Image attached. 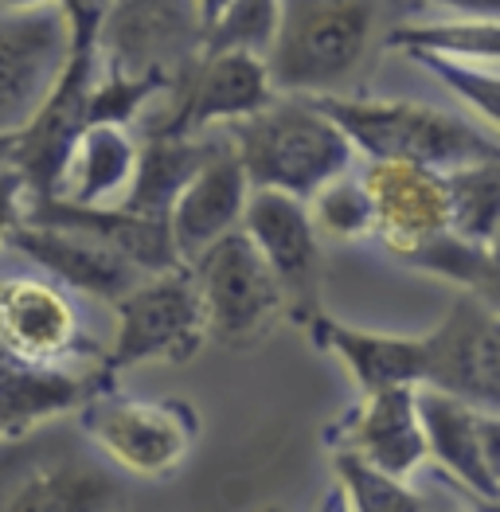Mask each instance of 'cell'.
I'll return each mask as SVG.
<instances>
[{
  "label": "cell",
  "mask_w": 500,
  "mask_h": 512,
  "mask_svg": "<svg viewBox=\"0 0 500 512\" xmlns=\"http://www.w3.org/2000/svg\"><path fill=\"white\" fill-rule=\"evenodd\" d=\"M200 40L196 0H110L98 51L110 75H165L180 90L200 63Z\"/></svg>",
  "instance_id": "5"
},
{
  "label": "cell",
  "mask_w": 500,
  "mask_h": 512,
  "mask_svg": "<svg viewBox=\"0 0 500 512\" xmlns=\"http://www.w3.org/2000/svg\"><path fill=\"white\" fill-rule=\"evenodd\" d=\"M418 427L426 438V454H434L450 473L481 497L497 501L500 489V423L493 411H477L438 391H415Z\"/></svg>",
  "instance_id": "13"
},
{
  "label": "cell",
  "mask_w": 500,
  "mask_h": 512,
  "mask_svg": "<svg viewBox=\"0 0 500 512\" xmlns=\"http://www.w3.org/2000/svg\"><path fill=\"white\" fill-rule=\"evenodd\" d=\"M243 235L262 255L266 270L274 274L293 321L313 325L321 317L317 309L321 251H317V227L309 219V208L286 192L254 188L243 208Z\"/></svg>",
  "instance_id": "9"
},
{
  "label": "cell",
  "mask_w": 500,
  "mask_h": 512,
  "mask_svg": "<svg viewBox=\"0 0 500 512\" xmlns=\"http://www.w3.org/2000/svg\"><path fill=\"white\" fill-rule=\"evenodd\" d=\"M313 227H325L329 235L340 239H360L372 235V204L360 180L336 176L321 192H313Z\"/></svg>",
  "instance_id": "29"
},
{
  "label": "cell",
  "mask_w": 500,
  "mask_h": 512,
  "mask_svg": "<svg viewBox=\"0 0 500 512\" xmlns=\"http://www.w3.org/2000/svg\"><path fill=\"white\" fill-rule=\"evenodd\" d=\"M336 477L344 481L348 501H352L356 512H422V497L411 485H403L399 477L372 470L368 462H360L348 450L336 454Z\"/></svg>",
  "instance_id": "27"
},
{
  "label": "cell",
  "mask_w": 500,
  "mask_h": 512,
  "mask_svg": "<svg viewBox=\"0 0 500 512\" xmlns=\"http://www.w3.org/2000/svg\"><path fill=\"white\" fill-rule=\"evenodd\" d=\"M274 28H278V0H231L200 40V59L227 51H247L262 59L270 51Z\"/></svg>",
  "instance_id": "26"
},
{
  "label": "cell",
  "mask_w": 500,
  "mask_h": 512,
  "mask_svg": "<svg viewBox=\"0 0 500 512\" xmlns=\"http://www.w3.org/2000/svg\"><path fill=\"white\" fill-rule=\"evenodd\" d=\"M442 188H446V208H450V231L465 243H477V247L493 251L500 212L497 161H481V165L442 172Z\"/></svg>",
  "instance_id": "24"
},
{
  "label": "cell",
  "mask_w": 500,
  "mask_h": 512,
  "mask_svg": "<svg viewBox=\"0 0 500 512\" xmlns=\"http://www.w3.org/2000/svg\"><path fill=\"white\" fill-rule=\"evenodd\" d=\"M418 0H278V28L262 55L270 90L290 98H333L360 75L387 20Z\"/></svg>",
  "instance_id": "1"
},
{
  "label": "cell",
  "mask_w": 500,
  "mask_h": 512,
  "mask_svg": "<svg viewBox=\"0 0 500 512\" xmlns=\"http://www.w3.org/2000/svg\"><path fill=\"white\" fill-rule=\"evenodd\" d=\"M426 368L422 384L438 395H450L477 411H493L500 403V321L497 301L461 294L446 321L422 337Z\"/></svg>",
  "instance_id": "7"
},
{
  "label": "cell",
  "mask_w": 500,
  "mask_h": 512,
  "mask_svg": "<svg viewBox=\"0 0 500 512\" xmlns=\"http://www.w3.org/2000/svg\"><path fill=\"white\" fill-rule=\"evenodd\" d=\"M4 243L24 258H32L47 274H55L59 282L94 294L102 301L125 298L137 282L141 270L133 262H125L118 251H110L106 243L79 235V231H59V227H32V223H16Z\"/></svg>",
  "instance_id": "17"
},
{
  "label": "cell",
  "mask_w": 500,
  "mask_h": 512,
  "mask_svg": "<svg viewBox=\"0 0 500 512\" xmlns=\"http://www.w3.org/2000/svg\"><path fill=\"white\" fill-rule=\"evenodd\" d=\"M223 145L227 141H219V137H165V133H153L145 141V149L137 153L129 192H125L118 208L129 215H141V219L168 223L176 196L188 188V180L204 169Z\"/></svg>",
  "instance_id": "20"
},
{
  "label": "cell",
  "mask_w": 500,
  "mask_h": 512,
  "mask_svg": "<svg viewBox=\"0 0 500 512\" xmlns=\"http://www.w3.org/2000/svg\"><path fill=\"white\" fill-rule=\"evenodd\" d=\"M274 98L266 63L247 51H227V55H208L192 67V75L180 83V106L172 110L165 126L153 133L165 137H196L211 122H243L258 114Z\"/></svg>",
  "instance_id": "14"
},
{
  "label": "cell",
  "mask_w": 500,
  "mask_h": 512,
  "mask_svg": "<svg viewBox=\"0 0 500 512\" xmlns=\"http://www.w3.org/2000/svg\"><path fill=\"white\" fill-rule=\"evenodd\" d=\"M0 512H125L122 485L83 458L40 462L8 485Z\"/></svg>",
  "instance_id": "19"
},
{
  "label": "cell",
  "mask_w": 500,
  "mask_h": 512,
  "mask_svg": "<svg viewBox=\"0 0 500 512\" xmlns=\"http://www.w3.org/2000/svg\"><path fill=\"white\" fill-rule=\"evenodd\" d=\"M106 8H110V0H59V12L71 32V55H98Z\"/></svg>",
  "instance_id": "31"
},
{
  "label": "cell",
  "mask_w": 500,
  "mask_h": 512,
  "mask_svg": "<svg viewBox=\"0 0 500 512\" xmlns=\"http://www.w3.org/2000/svg\"><path fill=\"white\" fill-rule=\"evenodd\" d=\"M51 0H0V8L8 12H32V8H47Z\"/></svg>",
  "instance_id": "35"
},
{
  "label": "cell",
  "mask_w": 500,
  "mask_h": 512,
  "mask_svg": "<svg viewBox=\"0 0 500 512\" xmlns=\"http://www.w3.org/2000/svg\"><path fill=\"white\" fill-rule=\"evenodd\" d=\"M94 384L75 380L59 368L28 364L0 344V434H24L32 423H43L67 407L86 403Z\"/></svg>",
  "instance_id": "22"
},
{
  "label": "cell",
  "mask_w": 500,
  "mask_h": 512,
  "mask_svg": "<svg viewBox=\"0 0 500 512\" xmlns=\"http://www.w3.org/2000/svg\"><path fill=\"white\" fill-rule=\"evenodd\" d=\"M12 145H16V137H0V165H8V157H12Z\"/></svg>",
  "instance_id": "36"
},
{
  "label": "cell",
  "mask_w": 500,
  "mask_h": 512,
  "mask_svg": "<svg viewBox=\"0 0 500 512\" xmlns=\"http://www.w3.org/2000/svg\"><path fill=\"white\" fill-rule=\"evenodd\" d=\"M231 0H196V20H200V36H208V28L223 16Z\"/></svg>",
  "instance_id": "34"
},
{
  "label": "cell",
  "mask_w": 500,
  "mask_h": 512,
  "mask_svg": "<svg viewBox=\"0 0 500 512\" xmlns=\"http://www.w3.org/2000/svg\"><path fill=\"white\" fill-rule=\"evenodd\" d=\"M352 149L372 161L418 165L430 172H454L465 165L497 161V133L465 122L450 110L422 102H368V98H313Z\"/></svg>",
  "instance_id": "3"
},
{
  "label": "cell",
  "mask_w": 500,
  "mask_h": 512,
  "mask_svg": "<svg viewBox=\"0 0 500 512\" xmlns=\"http://www.w3.org/2000/svg\"><path fill=\"white\" fill-rule=\"evenodd\" d=\"M0 344L12 356L28 364H47V368L86 348L71 301L55 286L24 274L0 278Z\"/></svg>",
  "instance_id": "15"
},
{
  "label": "cell",
  "mask_w": 500,
  "mask_h": 512,
  "mask_svg": "<svg viewBox=\"0 0 500 512\" xmlns=\"http://www.w3.org/2000/svg\"><path fill=\"white\" fill-rule=\"evenodd\" d=\"M161 90H176L165 75H141V79H125V75H110L102 83L90 86L86 98V126H118L122 129L129 118H137V110L161 94Z\"/></svg>",
  "instance_id": "28"
},
{
  "label": "cell",
  "mask_w": 500,
  "mask_h": 512,
  "mask_svg": "<svg viewBox=\"0 0 500 512\" xmlns=\"http://www.w3.org/2000/svg\"><path fill=\"white\" fill-rule=\"evenodd\" d=\"M83 427L122 470L161 477L184 462L196 419L184 403H133L122 395H90Z\"/></svg>",
  "instance_id": "11"
},
{
  "label": "cell",
  "mask_w": 500,
  "mask_h": 512,
  "mask_svg": "<svg viewBox=\"0 0 500 512\" xmlns=\"http://www.w3.org/2000/svg\"><path fill=\"white\" fill-rule=\"evenodd\" d=\"M235 161L247 188L286 192L293 200H313L329 180L348 176L352 141L317 110L313 98H270L258 114L227 126Z\"/></svg>",
  "instance_id": "2"
},
{
  "label": "cell",
  "mask_w": 500,
  "mask_h": 512,
  "mask_svg": "<svg viewBox=\"0 0 500 512\" xmlns=\"http://www.w3.org/2000/svg\"><path fill=\"white\" fill-rule=\"evenodd\" d=\"M133 165H137V149H133L125 129L86 126V133L75 145L71 169H67V176L75 184L63 200L83 204V208H98L102 200H110L114 192H122L133 180Z\"/></svg>",
  "instance_id": "23"
},
{
  "label": "cell",
  "mask_w": 500,
  "mask_h": 512,
  "mask_svg": "<svg viewBox=\"0 0 500 512\" xmlns=\"http://www.w3.org/2000/svg\"><path fill=\"white\" fill-rule=\"evenodd\" d=\"M360 184L372 204V235H379L383 247L399 258H415L422 247H430L450 231L442 172L372 161Z\"/></svg>",
  "instance_id": "12"
},
{
  "label": "cell",
  "mask_w": 500,
  "mask_h": 512,
  "mask_svg": "<svg viewBox=\"0 0 500 512\" xmlns=\"http://www.w3.org/2000/svg\"><path fill=\"white\" fill-rule=\"evenodd\" d=\"M344 450L387 477H407L426 458V438L418 427L415 387H391L364 399V407L344 423Z\"/></svg>",
  "instance_id": "18"
},
{
  "label": "cell",
  "mask_w": 500,
  "mask_h": 512,
  "mask_svg": "<svg viewBox=\"0 0 500 512\" xmlns=\"http://www.w3.org/2000/svg\"><path fill=\"white\" fill-rule=\"evenodd\" d=\"M20 196H24V184H20V176L8 169V165H0V239L16 227V219H20Z\"/></svg>",
  "instance_id": "32"
},
{
  "label": "cell",
  "mask_w": 500,
  "mask_h": 512,
  "mask_svg": "<svg viewBox=\"0 0 500 512\" xmlns=\"http://www.w3.org/2000/svg\"><path fill=\"white\" fill-rule=\"evenodd\" d=\"M422 67H430L446 86H454L461 98H469L481 114L485 129L497 133L500 118V102H497V67H473V63H461V59H442V55H426V51H411Z\"/></svg>",
  "instance_id": "30"
},
{
  "label": "cell",
  "mask_w": 500,
  "mask_h": 512,
  "mask_svg": "<svg viewBox=\"0 0 500 512\" xmlns=\"http://www.w3.org/2000/svg\"><path fill=\"white\" fill-rule=\"evenodd\" d=\"M192 266V282L204 309V337L247 348L266 337V329L282 317V290L243 231L211 243Z\"/></svg>",
  "instance_id": "4"
},
{
  "label": "cell",
  "mask_w": 500,
  "mask_h": 512,
  "mask_svg": "<svg viewBox=\"0 0 500 512\" xmlns=\"http://www.w3.org/2000/svg\"><path fill=\"white\" fill-rule=\"evenodd\" d=\"M71 59V32L59 4L0 16V137L36 118Z\"/></svg>",
  "instance_id": "8"
},
{
  "label": "cell",
  "mask_w": 500,
  "mask_h": 512,
  "mask_svg": "<svg viewBox=\"0 0 500 512\" xmlns=\"http://www.w3.org/2000/svg\"><path fill=\"white\" fill-rule=\"evenodd\" d=\"M94 59L98 55H71L55 90L36 110V118L16 133L8 169L20 176L32 200H51L67 180L75 145L86 133V98L94 86Z\"/></svg>",
  "instance_id": "10"
},
{
  "label": "cell",
  "mask_w": 500,
  "mask_h": 512,
  "mask_svg": "<svg viewBox=\"0 0 500 512\" xmlns=\"http://www.w3.org/2000/svg\"><path fill=\"white\" fill-rule=\"evenodd\" d=\"M247 196V176H243L239 161H235V149L227 141L208 165L188 180V188L176 196V204L168 212V235H172L176 258L184 266H192L211 243L231 235L235 223L243 219Z\"/></svg>",
  "instance_id": "16"
},
{
  "label": "cell",
  "mask_w": 500,
  "mask_h": 512,
  "mask_svg": "<svg viewBox=\"0 0 500 512\" xmlns=\"http://www.w3.org/2000/svg\"><path fill=\"white\" fill-rule=\"evenodd\" d=\"M313 333H317V341L325 344V348L340 352V360L352 368V376H356V384L364 387V395L422 384V368H426L422 337L360 333V329L336 325L329 317H317L313 321Z\"/></svg>",
  "instance_id": "21"
},
{
  "label": "cell",
  "mask_w": 500,
  "mask_h": 512,
  "mask_svg": "<svg viewBox=\"0 0 500 512\" xmlns=\"http://www.w3.org/2000/svg\"><path fill=\"white\" fill-rule=\"evenodd\" d=\"M387 43H399L407 51H426L442 59H461V63H497L500 32L497 20H450V24H403L387 32Z\"/></svg>",
  "instance_id": "25"
},
{
  "label": "cell",
  "mask_w": 500,
  "mask_h": 512,
  "mask_svg": "<svg viewBox=\"0 0 500 512\" xmlns=\"http://www.w3.org/2000/svg\"><path fill=\"white\" fill-rule=\"evenodd\" d=\"M422 4V0H418ZM430 4H446V8H458V12H469L473 20H497L500 0H430Z\"/></svg>",
  "instance_id": "33"
},
{
  "label": "cell",
  "mask_w": 500,
  "mask_h": 512,
  "mask_svg": "<svg viewBox=\"0 0 500 512\" xmlns=\"http://www.w3.org/2000/svg\"><path fill=\"white\" fill-rule=\"evenodd\" d=\"M114 309L118 341L106 356V376L141 360L184 364L204 344V309L188 266L141 278L125 298L114 301Z\"/></svg>",
  "instance_id": "6"
}]
</instances>
